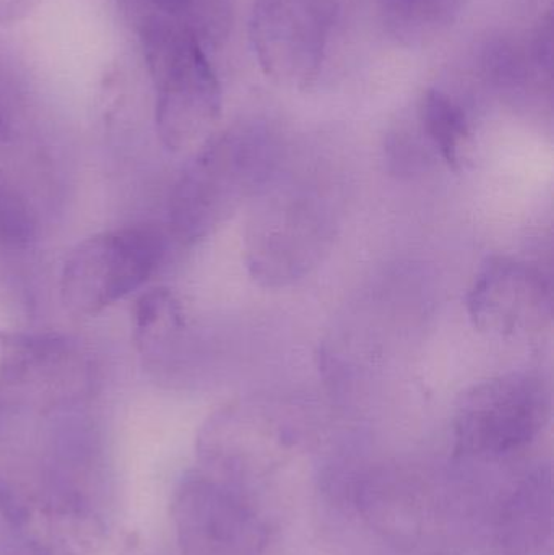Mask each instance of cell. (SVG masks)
<instances>
[{
  "label": "cell",
  "instance_id": "6da1fadb",
  "mask_svg": "<svg viewBox=\"0 0 554 555\" xmlns=\"http://www.w3.org/2000/svg\"><path fill=\"white\" fill-rule=\"evenodd\" d=\"M363 520L410 555H484L494 550L498 502L459 475L384 466L355 485Z\"/></svg>",
  "mask_w": 554,
  "mask_h": 555
},
{
  "label": "cell",
  "instance_id": "7a4b0ae2",
  "mask_svg": "<svg viewBox=\"0 0 554 555\" xmlns=\"http://www.w3.org/2000/svg\"><path fill=\"white\" fill-rule=\"evenodd\" d=\"M279 145L262 124L240 122L198 146L169 195L172 236L182 246L201 243L275 175Z\"/></svg>",
  "mask_w": 554,
  "mask_h": 555
},
{
  "label": "cell",
  "instance_id": "3957f363",
  "mask_svg": "<svg viewBox=\"0 0 554 555\" xmlns=\"http://www.w3.org/2000/svg\"><path fill=\"white\" fill-rule=\"evenodd\" d=\"M139 36L155 91L159 140L171 152L201 146L223 113V90L207 48L155 10L140 20Z\"/></svg>",
  "mask_w": 554,
  "mask_h": 555
},
{
  "label": "cell",
  "instance_id": "277c9868",
  "mask_svg": "<svg viewBox=\"0 0 554 555\" xmlns=\"http://www.w3.org/2000/svg\"><path fill=\"white\" fill-rule=\"evenodd\" d=\"M292 414L266 401L241 400L215 411L198 434L205 473L256 498L301 449Z\"/></svg>",
  "mask_w": 554,
  "mask_h": 555
},
{
  "label": "cell",
  "instance_id": "5b68a950",
  "mask_svg": "<svg viewBox=\"0 0 554 555\" xmlns=\"http://www.w3.org/2000/svg\"><path fill=\"white\" fill-rule=\"evenodd\" d=\"M552 420V393L540 375L510 372L465 391L452 417V449L464 462H497L537 442Z\"/></svg>",
  "mask_w": 554,
  "mask_h": 555
},
{
  "label": "cell",
  "instance_id": "8992f818",
  "mask_svg": "<svg viewBox=\"0 0 554 555\" xmlns=\"http://www.w3.org/2000/svg\"><path fill=\"white\" fill-rule=\"evenodd\" d=\"M165 253V237L156 228L93 234L65 259L59 281L62 304L74 315H98L145 284Z\"/></svg>",
  "mask_w": 554,
  "mask_h": 555
},
{
  "label": "cell",
  "instance_id": "52a82bcc",
  "mask_svg": "<svg viewBox=\"0 0 554 555\" xmlns=\"http://www.w3.org/2000/svg\"><path fill=\"white\" fill-rule=\"evenodd\" d=\"M96 385V365L74 339L0 330V404L67 408L87 400Z\"/></svg>",
  "mask_w": 554,
  "mask_h": 555
},
{
  "label": "cell",
  "instance_id": "ba28073f",
  "mask_svg": "<svg viewBox=\"0 0 554 555\" xmlns=\"http://www.w3.org/2000/svg\"><path fill=\"white\" fill-rule=\"evenodd\" d=\"M342 0H254L249 36L263 74L288 90L315 87Z\"/></svg>",
  "mask_w": 554,
  "mask_h": 555
},
{
  "label": "cell",
  "instance_id": "9c48e42d",
  "mask_svg": "<svg viewBox=\"0 0 554 555\" xmlns=\"http://www.w3.org/2000/svg\"><path fill=\"white\" fill-rule=\"evenodd\" d=\"M247 236L250 273L267 286H285L318 266L334 236L324 198L305 188L272 194Z\"/></svg>",
  "mask_w": 554,
  "mask_h": 555
},
{
  "label": "cell",
  "instance_id": "30bf717a",
  "mask_svg": "<svg viewBox=\"0 0 554 555\" xmlns=\"http://www.w3.org/2000/svg\"><path fill=\"white\" fill-rule=\"evenodd\" d=\"M172 518L185 555H266L272 543L256 498L208 473L181 482Z\"/></svg>",
  "mask_w": 554,
  "mask_h": 555
},
{
  "label": "cell",
  "instance_id": "8fae6325",
  "mask_svg": "<svg viewBox=\"0 0 554 555\" xmlns=\"http://www.w3.org/2000/svg\"><path fill=\"white\" fill-rule=\"evenodd\" d=\"M552 283L539 267L507 256L490 257L467 294L468 319L478 332L520 338L552 320Z\"/></svg>",
  "mask_w": 554,
  "mask_h": 555
},
{
  "label": "cell",
  "instance_id": "7c38bea8",
  "mask_svg": "<svg viewBox=\"0 0 554 555\" xmlns=\"http://www.w3.org/2000/svg\"><path fill=\"white\" fill-rule=\"evenodd\" d=\"M553 469L539 463L500 499L494 550L500 555H554Z\"/></svg>",
  "mask_w": 554,
  "mask_h": 555
},
{
  "label": "cell",
  "instance_id": "4fadbf2b",
  "mask_svg": "<svg viewBox=\"0 0 554 555\" xmlns=\"http://www.w3.org/2000/svg\"><path fill=\"white\" fill-rule=\"evenodd\" d=\"M465 0H379L387 31L410 48L429 44L445 35L464 9Z\"/></svg>",
  "mask_w": 554,
  "mask_h": 555
},
{
  "label": "cell",
  "instance_id": "5bb4252c",
  "mask_svg": "<svg viewBox=\"0 0 554 555\" xmlns=\"http://www.w3.org/2000/svg\"><path fill=\"white\" fill-rule=\"evenodd\" d=\"M420 132L436 155L458 169L471 142V120L464 107L441 90H428L416 109Z\"/></svg>",
  "mask_w": 554,
  "mask_h": 555
},
{
  "label": "cell",
  "instance_id": "9a60e30c",
  "mask_svg": "<svg viewBox=\"0 0 554 555\" xmlns=\"http://www.w3.org/2000/svg\"><path fill=\"white\" fill-rule=\"evenodd\" d=\"M184 328V312L172 291L156 287L142 294L133 309V343L140 354L158 358Z\"/></svg>",
  "mask_w": 554,
  "mask_h": 555
},
{
  "label": "cell",
  "instance_id": "2e32d148",
  "mask_svg": "<svg viewBox=\"0 0 554 555\" xmlns=\"http://www.w3.org/2000/svg\"><path fill=\"white\" fill-rule=\"evenodd\" d=\"M155 12L181 25L205 48H220L233 26V0H149Z\"/></svg>",
  "mask_w": 554,
  "mask_h": 555
},
{
  "label": "cell",
  "instance_id": "e0dca14e",
  "mask_svg": "<svg viewBox=\"0 0 554 555\" xmlns=\"http://www.w3.org/2000/svg\"><path fill=\"white\" fill-rule=\"evenodd\" d=\"M38 228L28 198L0 175V253H25L38 240Z\"/></svg>",
  "mask_w": 554,
  "mask_h": 555
},
{
  "label": "cell",
  "instance_id": "ac0fdd59",
  "mask_svg": "<svg viewBox=\"0 0 554 555\" xmlns=\"http://www.w3.org/2000/svg\"><path fill=\"white\" fill-rule=\"evenodd\" d=\"M15 94V67H13L12 62L0 52V140L9 135L10 126H12Z\"/></svg>",
  "mask_w": 554,
  "mask_h": 555
},
{
  "label": "cell",
  "instance_id": "d6986e66",
  "mask_svg": "<svg viewBox=\"0 0 554 555\" xmlns=\"http://www.w3.org/2000/svg\"><path fill=\"white\" fill-rule=\"evenodd\" d=\"M41 0H0V25L22 22L35 12Z\"/></svg>",
  "mask_w": 554,
  "mask_h": 555
},
{
  "label": "cell",
  "instance_id": "ffe728a7",
  "mask_svg": "<svg viewBox=\"0 0 554 555\" xmlns=\"http://www.w3.org/2000/svg\"><path fill=\"white\" fill-rule=\"evenodd\" d=\"M519 12L530 25L553 20V0H516Z\"/></svg>",
  "mask_w": 554,
  "mask_h": 555
}]
</instances>
